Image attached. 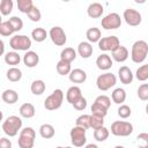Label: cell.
<instances>
[{"label": "cell", "mask_w": 148, "mask_h": 148, "mask_svg": "<svg viewBox=\"0 0 148 148\" xmlns=\"http://www.w3.org/2000/svg\"><path fill=\"white\" fill-rule=\"evenodd\" d=\"M49 37L51 38L52 43L57 46H62L65 45V43L67 42V37H66V34L64 31V29L61 27H52L49 31Z\"/></svg>", "instance_id": "30bf717a"}, {"label": "cell", "mask_w": 148, "mask_h": 148, "mask_svg": "<svg viewBox=\"0 0 148 148\" xmlns=\"http://www.w3.org/2000/svg\"><path fill=\"white\" fill-rule=\"evenodd\" d=\"M0 148H12V141L8 138H0Z\"/></svg>", "instance_id": "7dc6e473"}, {"label": "cell", "mask_w": 148, "mask_h": 148, "mask_svg": "<svg viewBox=\"0 0 148 148\" xmlns=\"http://www.w3.org/2000/svg\"><path fill=\"white\" fill-rule=\"evenodd\" d=\"M75 126L82 127L84 130L89 128V114H81L75 120Z\"/></svg>", "instance_id": "f35d334b"}, {"label": "cell", "mask_w": 148, "mask_h": 148, "mask_svg": "<svg viewBox=\"0 0 148 148\" xmlns=\"http://www.w3.org/2000/svg\"><path fill=\"white\" fill-rule=\"evenodd\" d=\"M20 61H21V57L16 51H10V52H7L5 54V62L7 65L15 67L16 65L20 64Z\"/></svg>", "instance_id": "484cf974"}, {"label": "cell", "mask_w": 148, "mask_h": 148, "mask_svg": "<svg viewBox=\"0 0 148 148\" xmlns=\"http://www.w3.org/2000/svg\"><path fill=\"white\" fill-rule=\"evenodd\" d=\"M56 68H57V72H58L59 75H68L71 73V71H72L71 64L66 62V61H62V60H59L57 62Z\"/></svg>", "instance_id": "1f68e13d"}, {"label": "cell", "mask_w": 148, "mask_h": 148, "mask_svg": "<svg viewBox=\"0 0 148 148\" xmlns=\"http://www.w3.org/2000/svg\"><path fill=\"white\" fill-rule=\"evenodd\" d=\"M8 23L10 24V27H12V29H13L14 32L20 31V30H22V28H23V21H22L20 17H17V16H12V17L8 20Z\"/></svg>", "instance_id": "d590c367"}, {"label": "cell", "mask_w": 148, "mask_h": 148, "mask_svg": "<svg viewBox=\"0 0 148 148\" xmlns=\"http://www.w3.org/2000/svg\"><path fill=\"white\" fill-rule=\"evenodd\" d=\"M123 18L131 27H136L142 21L141 14L136 9H134V8H127V9H125L124 10V14H123Z\"/></svg>", "instance_id": "7c38bea8"}, {"label": "cell", "mask_w": 148, "mask_h": 148, "mask_svg": "<svg viewBox=\"0 0 148 148\" xmlns=\"http://www.w3.org/2000/svg\"><path fill=\"white\" fill-rule=\"evenodd\" d=\"M5 53V43L2 39H0V56H2Z\"/></svg>", "instance_id": "c3c4849f"}, {"label": "cell", "mask_w": 148, "mask_h": 148, "mask_svg": "<svg viewBox=\"0 0 148 148\" xmlns=\"http://www.w3.org/2000/svg\"><path fill=\"white\" fill-rule=\"evenodd\" d=\"M114 148H125V147H123V146H116Z\"/></svg>", "instance_id": "816d5d0a"}, {"label": "cell", "mask_w": 148, "mask_h": 148, "mask_svg": "<svg viewBox=\"0 0 148 148\" xmlns=\"http://www.w3.org/2000/svg\"><path fill=\"white\" fill-rule=\"evenodd\" d=\"M35 138H36V132L32 127H24L20 131L18 135V147L20 148H34L35 143Z\"/></svg>", "instance_id": "3957f363"}, {"label": "cell", "mask_w": 148, "mask_h": 148, "mask_svg": "<svg viewBox=\"0 0 148 148\" xmlns=\"http://www.w3.org/2000/svg\"><path fill=\"white\" fill-rule=\"evenodd\" d=\"M117 83V77L114 74L106 72L104 74H101L96 80V86L101 91H106L114 87Z\"/></svg>", "instance_id": "52a82bcc"}, {"label": "cell", "mask_w": 148, "mask_h": 148, "mask_svg": "<svg viewBox=\"0 0 148 148\" xmlns=\"http://www.w3.org/2000/svg\"><path fill=\"white\" fill-rule=\"evenodd\" d=\"M103 12H104V8H103L102 3H99V2H92L87 8V14L91 18H98V17H101L102 14H103Z\"/></svg>", "instance_id": "ac0fdd59"}, {"label": "cell", "mask_w": 148, "mask_h": 148, "mask_svg": "<svg viewBox=\"0 0 148 148\" xmlns=\"http://www.w3.org/2000/svg\"><path fill=\"white\" fill-rule=\"evenodd\" d=\"M138 97L141 101H147L148 99V84L147 83H142L141 86H139V88H138Z\"/></svg>", "instance_id": "ee69618b"}, {"label": "cell", "mask_w": 148, "mask_h": 148, "mask_svg": "<svg viewBox=\"0 0 148 148\" xmlns=\"http://www.w3.org/2000/svg\"><path fill=\"white\" fill-rule=\"evenodd\" d=\"M1 98L7 104H15L17 102V99H18V94L13 89H6L2 92Z\"/></svg>", "instance_id": "44dd1931"}, {"label": "cell", "mask_w": 148, "mask_h": 148, "mask_svg": "<svg viewBox=\"0 0 148 148\" xmlns=\"http://www.w3.org/2000/svg\"><path fill=\"white\" fill-rule=\"evenodd\" d=\"M86 37L88 39V42L91 44V43H98V40L102 38L101 37V30L96 27H92V28H89L87 31H86Z\"/></svg>", "instance_id": "603a6c76"}, {"label": "cell", "mask_w": 148, "mask_h": 148, "mask_svg": "<svg viewBox=\"0 0 148 148\" xmlns=\"http://www.w3.org/2000/svg\"><path fill=\"white\" fill-rule=\"evenodd\" d=\"M39 134L43 139H51L56 134V130L51 124H43L39 127Z\"/></svg>", "instance_id": "d4e9b609"}, {"label": "cell", "mask_w": 148, "mask_h": 148, "mask_svg": "<svg viewBox=\"0 0 148 148\" xmlns=\"http://www.w3.org/2000/svg\"><path fill=\"white\" fill-rule=\"evenodd\" d=\"M2 22V17H1V14H0V23Z\"/></svg>", "instance_id": "f5cc1de1"}, {"label": "cell", "mask_w": 148, "mask_h": 148, "mask_svg": "<svg viewBox=\"0 0 148 148\" xmlns=\"http://www.w3.org/2000/svg\"><path fill=\"white\" fill-rule=\"evenodd\" d=\"M106 113H108V109H105L104 106H102V105H99V104H97L95 102L92 103V105H91V114L104 118L106 116Z\"/></svg>", "instance_id": "e575fe53"}, {"label": "cell", "mask_w": 148, "mask_h": 148, "mask_svg": "<svg viewBox=\"0 0 148 148\" xmlns=\"http://www.w3.org/2000/svg\"><path fill=\"white\" fill-rule=\"evenodd\" d=\"M136 140L139 142V148H148V134L146 132L140 133L136 136Z\"/></svg>", "instance_id": "f6af8a7d"}, {"label": "cell", "mask_w": 148, "mask_h": 148, "mask_svg": "<svg viewBox=\"0 0 148 148\" xmlns=\"http://www.w3.org/2000/svg\"><path fill=\"white\" fill-rule=\"evenodd\" d=\"M47 35H49V34L46 32V30H45L44 28H35V29L31 31V37H32V39H34L35 42H37V43L44 42V40L46 39Z\"/></svg>", "instance_id": "83f0119b"}, {"label": "cell", "mask_w": 148, "mask_h": 148, "mask_svg": "<svg viewBox=\"0 0 148 148\" xmlns=\"http://www.w3.org/2000/svg\"><path fill=\"white\" fill-rule=\"evenodd\" d=\"M27 15H28V17H29L32 22H38V21H40V17H42L40 10H39L36 6H34V7L31 8V10H30Z\"/></svg>", "instance_id": "7bdbcfd3"}, {"label": "cell", "mask_w": 148, "mask_h": 148, "mask_svg": "<svg viewBox=\"0 0 148 148\" xmlns=\"http://www.w3.org/2000/svg\"><path fill=\"white\" fill-rule=\"evenodd\" d=\"M135 77L141 81V82H145L147 79H148V65H142L140 66L136 72H135Z\"/></svg>", "instance_id": "8d00e7d4"}, {"label": "cell", "mask_w": 148, "mask_h": 148, "mask_svg": "<svg viewBox=\"0 0 148 148\" xmlns=\"http://www.w3.org/2000/svg\"><path fill=\"white\" fill-rule=\"evenodd\" d=\"M6 76L7 79L10 81V82H17L22 79V72L20 68L17 67H10L7 73H6Z\"/></svg>", "instance_id": "f1b7e54d"}, {"label": "cell", "mask_w": 148, "mask_h": 148, "mask_svg": "<svg viewBox=\"0 0 148 148\" xmlns=\"http://www.w3.org/2000/svg\"><path fill=\"white\" fill-rule=\"evenodd\" d=\"M120 45L119 38L117 36H108V37H102L98 40V49L101 51H113Z\"/></svg>", "instance_id": "8fae6325"}, {"label": "cell", "mask_w": 148, "mask_h": 148, "mask_svg": "<svg viewBox=\"0 0 148 148\" xmlns=\"http://www.w3.org/2000/svg\"><path fill=\"white\" fill-rule=\"evenodd\" d=\"M111 98H112L113 103L123 104L125 102V99H126V91L123 88H116L111 94Z\"/></svg>", "instance_id": "4316f807"}, {"label": "cell", "mask_w": 148, "mask_h": 148, "mask_svg": "<svg viewBox=\"0 0 148 148\" xmlns=\"http://www.w3.org/2000/svg\"><path fill=\"white\" fill-rule=\"evenodd\" d=\"M22 128V119L18 116H9L3 123H2V131L8 136H15L17 135L18 131Z\"/></svg>", "instance_id": "7a4b0ae2"}, {"label": "cell", "mask_w": 148, "mask_h": 148, "mask_svg": "<svg viewBox=\"0 0 148 148\" xmlns=\"http://www.w3.org/2000/svg\"><path fill=\"white\" fill-rule=\"evenodd\" d=\"M62 101H64V92L61 89H56L53 90V92L47 96L44 101V108L49 111H53V110H57L61 106L62 104Z\"/></svg>", "instance_id": "277c9868"}, {"label": "cell", "mask_w": 148, "mask_h": 148, "mask_svg": "<svg viewBox=\"0 0 148 148\" xmlns=\"http://www.w3.org/2000/svg\"><path fill=\"white\" fill-rule=\"evenodd\" d=\"M111 56H112V59L114 61H117V62H124V61L127 60V58L130 56V52H128V50L125 46L119 45L116 50H113L111 52Z\"/></svg>", "instance_id": "4fadbf2b"}, {"label": "cell", "mask_w": 148, "mask_h": 148, "mask_svg": "<svg viewBox=\"0 0 148 148\" xmlns=\"http://www.w3.org/2000/svg\"><path fill=\"white\" fill-rule=\"evenodd\" d=\"M133 132V125L130 121L116 120L111 124V133L116 136H128Z\"/></svg>", "instance_id": "5b68a950"}, {"label": "cell", "mask_w": 148, "mask_h": 148, "mask_svg": "<svg viewBox=\"0 0 148 148\" xmlns=\"http://www.w3.org/2000/svg\"><path fill=\"white\" fill-rule=\"evenodd\" d=\"M32 7H34L32 0H17V8L21 13L28 14Z\"/></svg>", "instance_id": "d6a6232c"}, {"label": "cell", "mask_w": 148, "mask_h": 148, "mask_svg": "<svg viewBox=\"0 0 148 148\" xmlns=\"http://www.w3.org/2000/svg\"><path fill=\"white\" fill-rule=\"evenodd\" d=\"M81 96H82V92H81V89L77 86L69 87L68 90H67V92H66V99H67V102L69 104L75 103Z\"/></svg>", "instance_id": "ffe728a7"}, {"label": "cell", "mask_w": 148, "mask_h": 148, "mask_svg": "<svg viewBox=\"0 0 148 148\" xmlns=\"http://www.w3.org/2000/svg\"><path fill=\"white\" fill-rule=\"evenodd\" d=\"M86 131L84 128L82 127H79V126H74L71 132H69V135H71V141H72V145L74 147H83L87 142V136H86Z\"/></svg>", "instance_id": "9c48e42d"}, {"label": "cell", "mask_w": 148, "mask_h": 148, "mask_svg": "<svg viewBox=\"0 0 148 148\" xmlns=\"http://www.w3.org/2000/svg\"><path fill=\"white\" fill-rule=\"evenodd\" d=\"M118 77H119V80H120L121 83H124V84H130V83H132L134 75H133V73H132V71H131L130 67H127V66H121V67L118 69Z\"/></svg>", "instance_id": "5bb4252c"}, {"label": "cell", "mask_w": 148, "mask_h": 148, "mask_svg": "<svg viewBox=\"0 0 148 148\" xmlns=\"http://www.w3.org/2000/svg\"><path fill=\"white\" fill-rule=\"evenodd\" d=\"M109 134H110V132H109V130H108L105 126H102V127H99V128L94 130V138H95V140L98 141V142L105 141V140L109 138Z\"/></svg>", "instance_id": "4dcf8cb0"}, {"label": "cell", "mask_w": 148, "mask_h": 148, "mask_svg": "<svg viewBox=\"0 0 148 148\" xmlns=\"http://www.w3.org/2000/svg\"><path fill=\"white\" fill-rule=\"evenodd\" d=\"M13 29L10 27V24L8 23V21H5V22H1L0 23V35L1 36H5V37H8L13 34Z\"/></svg>", "instance_id": "b9f144b4"}, {"label": "cell", "mask_w": 148, "mask_h": 148, "mask_svg": "<svg viewBox=\"0 0 148 148\" xmlns=\"http://www.w3.org/2000/svg\"><path fill=\"white\" fill-rule=\"evenodd\" d=\"M2 118H3V114H2V112H1V111H0V121H1V120H2Z\"/></svg>", "instance_id": "f907efd6"}, {"label": "cell", "mask_w": 148, "mask_h": 148, "mask_svg": "<svg viewBox=\"0 0 148 148\" xmlns=\"http://www.w3.org/2000/svg\"><path fill=\"white\" fill-rule=\"evenodd\" d=\"M101 25L105 30H114V29L120 28V25H121L120 15L117 13H110V14L105 15L101 21Z\"/></svg>", "instance_id": "ba28073f"}, {"label": "cell", "mask_w": 148, "mask_h": 148, "mask_svg": "<svg viewBox=\"0 0 148 148\" xmlns=\"http://www.w3.org/2000/svg\"><path fill=\"white\" fill-rule=\"evenodd\" d=\"M76 58V51L73 47H65L60 52V60L66 61V62H72Z\"/></svg>", "instance_id": "cb8c5ba5"}, {"label": "cell", "mask_w": 148, "mask_h": 148, "mask_svg": "<svg viewBox=\"0 0 148 148\" xmlns=\"http://www.w3.org/2000/svg\"><path fill=\"white\" fill-rule=\"evenodd\" d=\"M94 102L97 103V104H99V105H102V106H104V108L108 109V110H109V108H110V105H111V99H110V97H108L106 95H99V96H97Z\"/></svg>", "instance_id": "60d3db41"}, {"label": "cell", "mask_w": 148, "mask_h": 148, "mask_svg": "<svg viewBox=\"0 0 148 148\" xmlns=\"http://www.w3.org/2000/svg\"><path fill=\"white\" fill-rule=\"evenodd\" d=\"M84 148H98V147H97V145H95V143H88V145H86Z\"/></svg>", "instance_id": "681fc988"}, {"label": "cell", "mask_w": 148, "mask_h": 148, "mask_svg": "<svg viewBox=\"0 0 148 148\" xmlns=\"http://www.w3.org/2000/svg\"><path fill=\"white\" fill-rule=\"evenodd\" d=\"M1 5H2V0H0V8H1Z\"/></svg>", "instance_id": "db71d44e"}, {"label": "cell", "mask_w": 148, "mask_h": 148, "mask_svg": "<svg viewBox=\"0 0 148 148\" xmlns=\"http://www.w3.org/2000/svg\"><path fill=\"white\" fill-rule=\"evenodd\" d=\"M9 45L14 51H29L31 47V39L25 35H15L10 38Z\"/></svg>", "instance_id": "8992f818"}, {"label": "cell", "mask_w": 148, "mask_h": 148, "mask_svg": "<svg viewBox=\"0 0 148 148\" xmlns=\"http://www.w3.org/2000/svg\"><path fill=\"white\" fill-rule=\"evenodd\" d=\"M65 148H72V147H65Z\"/></svg>", "instance_id": "9f6ffc18"}, {"label": "cell", "mask_w": 148, "mask_h": 148, "mask_svg": "<svg viewBox=\"0 0 148 148\" xmlns=\"http://www.w3.org/2000/svg\"><path fill=\"white\" fill-rule=\"evenodd\" d=\"M56 148H65V147H61V146H58V147H56Z\"/></svg>", "instance_id": "11a10c76"}, {"label": "cell", "mask_w": 148, "mask_h": 148, "mask_svg": "<svg viewBox=\"0 0 148 148\" xmlns=\"http://www.w3.org/2000/svg\"><path fill=\"white\" fill-rule=\"evenodd\" d=\"M92 45L89 43V42H81L79 45H77V53L79 56H81V58L83 59H88L91 57L92 54Z\"/></svg>", "instance_id": "d6986e66"}, {"label": "cell", "mask_w": 148, "mask_h": 148, "mask_svg": "<svg viewBox=\"0 0 148 148\" xmlns=\"http://www.w3.org/2000/svg\"><path fill=\"white\" fill-rule=\"evenodd\" d=\"M102 126H104V118L97 117L94 114H89V128L96 130Z\"/></svg>", "instance_id": "836d02e7"}, {"label": "cell", "mask_w": 148, "mask_h": 148, "mask_svg": "<svg viewBox=\"0 0 148 148\" xmlns=\"http://www.w3.org/2000/svg\"><path fill=\"white\" fill-rule=\"evenodd\" d=\"M117 111H118V116L120 118H123V119H126V118L131 117V114H132L131 108L128 105H126V104H120V106L118 108Z\"/></svg>", "instance_id": "ab89813d"}, {"label": "cell", "mask_w": 148, "mask_h": 148, "mask_svg": "<svg viewBox=\"0 0 148 148\" xmlns=\"http://www.w3.org/2000/svg\"><path fill=\"white\" fill-rule=\"evenodd\" d=\"M38 62H39V56L35 51H27L25 54L23 56V64L29 68L36 67Z\"/></svg>", "instance_id": "2e32d148"}, {"label": "cell", "mask_w": 148, "mask_h": 148, "mask_svg": "<svg viewBox=\"0 0 148 148\" xmlns=\"http://www.w3.org/2000/svg\"><path fill=\"white\" fill-rule=\"evenodd\" d=\"M13 6H14V3H13L12 0H2V5H1V8H0L1 15H5V16L9 15L13 10Z\"/></svg>", "instance_id": "74e56055"}, {"label": "cell", "mask_w": 148, "mask_h": 148, "mask_svg": "<svg viewBox=\"0 0 148 148\" xmlns=\"http://www.w3.org/2000/svg\"><path fill=\"white\" fill-rule=\"evenodd\" d=\"M68 77L73 83H83L87 80V73L81 68H74L68 74Z\"/></svg>", "instance_id": "e0dca14e"}, {"label": "cell", "mask_w": 148, "mask_h": 148, "mask_svg": "<svg viewBox=\"0 0 148 148\" xmlns=\"http://www.w3.org/2000/svg\"><path fill=\"white\" fill-rule=\"evenodd\" d=\"M72 105H73V108H74L75 110L82 111V110H84V109L87 108V99H86L83 96H81V97H80L75 103H73Z\"/></svg>", "instance_id": "bcb514c9"}, {"label": "cell", "mask_w": 148, "mask_h": 148, "mask_svg": "<svg viewBox=\"0 0 148 148\" xmlns=\"http://www.w3.org/2000/svg\"><path fill=\"white\" fill-rule=\"evenodd\" d=\"M147 56H148V44L142 39L134 42L131 49L132 61L135 64H141L146 60Z\"/></svg>", "instance_id": "6da1fadb"}, {"label": "cell", "mask_w": 148, "mask_h": 148, "mask_svg": "<svg viewBox=\"0 0 148 148\" xmlns=\"http://www.w3.org/2000/svg\"><path fill=\"white\" fill-rule=\"evenodd\" d=\"M46 89V86H45V82L43 80H35L32 81L31 83V87H30V90L34 95H42Z\"/></svg>", "instance_id": "f546056e"}, {"label": "cell", "mask_w": 148, "mask_h": 148, "mask_svg": "<svg viewBox=\"0 0 148 148\" xmlns=\"http://www.w3.org/2000/svg\"><path fill=\"white\" fill-rule=\"evenodd\" d=\"M96 65H97V67H98L101 71H108V69H110V68L112 67L113 60L111 59V57H110L109 54L103 53V54H101V56L97 57V59H96Z\"/></svg>", "instance_id": "9a60e30c"}, {"label": "cell", "mask_w": 148, "mask_h": 148, "mask_svg": "<svg viewBox=\"0 0 148 148\" xmlns=\"http://www.w3.org/2000/svg\"><path fill=\"white\" fill-rule=\"evenodd\" d=\"M35 113H36V110L31 103H24L20 106V116L23 118H27V119L32 118Z\"/></svg>", "instance_id": "7402d4cb"}]
</instances>
